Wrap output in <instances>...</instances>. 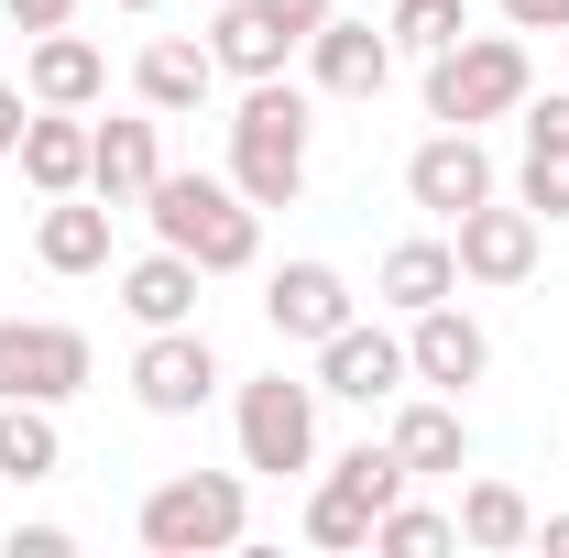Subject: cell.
<instances>
[{"instance_id": "cell-1", "label": "cell", "mask_w": 569, "mask_h": 558, "mask_svg": "<svg viewBox=\"0 0 569 558\" xmlns=\"http://www.w3.org/2000/svg\"><path fill=\"white\" fill-rule=\"evenodd\" d=\"M307 88L296 77H252L241 110H230V187L252 209H296L307 198Z\"/></svg>"}, {"instance_id": "cell-2", "label": "cell", "mask_w": 569, "mask_h": 558, "mask_svg": "<svg viewBox=\"0 0 569 558\" xmlns=\"http://www.w3.org/2000/svg\"><path fill=\"white\" fill-rule=\"evenodd\" d=\"M142 219H153V241H176L198 275H252V263H263V209H252L230 176H153Z\"/></svg>"}, {"instance_id": "cell-3", "label": "cell", "mask_w": 569, "mask_h": 558, "mask_svg": "<svg viewBox=\"0 0 569 558\" xmlns=\"http://www.w3.org/2000/svg\"><path fill=\"white\" fill-rule=\"evenodd\" d=\"M526 99H537V67H526V33L515 22L503 33H460V44L427 56V121H449V132L515 121Z\"/></svg>"}, {"instance_id": "cell-4", "label": "cell", "mask_w": 569, "mask_h": 558, "mask_svg": "<svg viewBox=\"0 0 569 558\" xmlns=\"http://www.w3.org/2000/svg\"><path fill=\"white\" fill-rule=\"evenodd\" d=\"M132 526H142L153 558H219V548L252 537V482H241V471H176V482L142 492Z\"/></svg>"}, {"instance_id": "cell-5", "label": "cell", "mask_w": 569, "mask_h": 558, "mask_svg": "<svg viewBox=\"0 0 569 558\" xmlns=\"http://www.w3.org/2000/svg\"><path fill=\"white\" fill-rule=\"evenodd\" d=\"M230 427H241V471H318V383H284V372H263V383H241L230 395Z\"/></svg>"}, {"instance_id": "cell-6", "label": "cell", "mask_w": 569, "mask_h": 558, "mask_svg": "<svg viewBox=\"0 0 569 558\" xmlns=\"http://www.w3.org/2000/svg\"><path fill=\"white\" fill-rule=\"evenodd\" d=\"M88 372H99L88 329H67V318H0V395L67 406V395H88Z\"/></svg>"}, {"instance_id": "cell-7", "label": "cell", "mask_w": 569, "mask_h": 558, "mask_svg": "<svg viewBox=\"0 0 569 558\" xmlns=\"http://www.w3.org/2000/svg\"><path fill=\"white\" fill-rule=\"evenodd\" d=\"M219 383V350H209V329L187 318V329H142V350H132V406L142 417H198Z\"/></svg>"}, {"instance_id": "cell-8", "label": "cell", "mask_w": 569, "mask_h": 558, "mask_svg": "<svg viewBox=\"0 0 569 558\" xmlns=\"http://www.w3.org/2000/svg\"><path fill=\"white\" fill-rule=\"evenodd\" d=\"M537 241H548V219L526 209H503V187L482 198V209H460L449 219V252H460V285H526L537 275Z\"/></svg>"}, {"instance_id": "cell-9", "label": "cell", "mask_w": 569, "mask_h": 558, "mask_svg": "<svg viewBox=\"0 0 569 558\" xmlns=\"http://www.w3.org/2000/svg\"><path fill=\"white\" fill-rule=\"evenodd\" d=\"M406 383H417V361H406L395 329H372V318H351V329L318 340V395H340V406H395Z\"/></svg>"}, {"instance_id": "cell-10", "label": "cell", "mask_w": 569, "mask_h": 558, "mask_svg": "<svg viewBox=\"0 0 569 558\" xmlns=\"http://www.w3.org/2000/svg\"><path fill=\"white\" fill-rule=\"evenodd\" d=\"M263 318H274V340H329V329H351L361 318V296H351V275L340 263H318V252H296V263H274L263 275Z\"/></svg>"}, {"instance_id": "cell-11", "label": "cell", "mask_w": 569, "mask_h": 558, "mask_svg": "<svg viewBox=\"0 0 569 558\" xmlns=\"http://www.w3.org/2000/svg\"><path fill=\"white\" fill-rule=\"evenodd\" d=\"M406 361H417L427 395H471V383L493 372V340H482V318H471L460 296H438V307L406 318Z\"/></svg>"}, {"instance_id": "cell-12", "label": "cell", "mask_w": 569, "mask_h": 558, "mask_svg": "<svg viewBox=\"0 0 569 558\" xmlns=\"http://www.w3.org/2000/svg\"><path fill=\"white\" fill-rule=\"evenodd\" d=\"M493 187H503V176H493V153H482V132H449V121H438V132H427L417 153H406V198H417L427 219L482 209Z\"/></svg>"}, {"instance_id": "cell-13", "label": "cell", "mask_w": 569, "mask_h": 558, "mask_svg": "<svg viewBox=\"0 0 569 558\" xmlns=\"http://www.w3.org/2000/svg\"><path fill=\"white\" fill-rule=\"evenodd\" d=\"M383 438H395V460H406L417 482H460V471H471V417H460V395H427V383H406Z\"/></svg>"}, {"instance_id": "cell-14", "label": "cell", "mask_w": 569, "mask_h": 558, "mask_svg": "<svg viewBox=\"0 0 569 558\" xmlns=\"http://www.w3.org/2000/svg\"><path fill=\"white\" fill-rule=\"evenodd\" d=\"M307 77H318L329 99H383V77H395V33H383V22H351V11H329V22L307 33Z\"/></svg>"}, {"instance_id": "cell-15", "label": "cell", "mask_w": 569, "mask_h": 558, "mask_svg": "<svg viewBox=\"0 0 569 558\" xmlns=\"http://www.w3.org/2000/svg\"><path fill=\"white\" fill-rule=\"evenodd\" d=\"M153 176H164L153 110H132V121H88V198H110V209H142V198H153Z\"/></svg>"}, {"instance_id": "cell-16", "label": "cell", "mask_w": 569, "mask_h": 558, "mask_svg": "<svg viewBox=\"0 0 569 558\" xmlns=\"http://www.w3.org/2000/svg\"><path fill=\"white\" fill-rule=\"evenodd\" d=\"M22 99H33V110H99V99H110V56H99L77 22H67V33H33Z\"/></svg>"}, {"instance_id": "cell-17", "label": "cell", "mask_w": 569, "mask_h": 558, "mask_svg": "<svg viewBox=\"0 0 569 558\" xmlns=\"http://www.w3.org/2000/svg\"><path fill=\"white\" fill-rule=\"evenodd\" d=\"M209 88H219V56H209V44H187V33H153V44L132 56V99L153 110V121L209 110Z\"/></svg>"}, {"instance_id": "cell-18", "label": "cell", "mask_w": 569, "mask_h": 558, "mask_svg": "<svg viewBox=\"0 0 569 558\" xmlns=\"http://www.w3.org/2000/svg\"><path fill=\"white\" fill-rule=\"evenodd\" d=\"M110 198H88V187H77V198H44V219H33V263H44V275H99V263H110Z\"/></svg>"}, {"instance_id": "cell-19", "label": "cell", "mask_w": 569, "mask_h": 558, "mask_svg": "<svg viewBox=\"0 0 569 558\" xmlns=\"http://www.w3.org/2000/svg\"><path fill=\"white\" fill-rule=\"evenodd\" d=\"M11 165H22L33 198H77V187H88V110H33Z\"/></svg>"}, {"instance_id": "cell-20", "label": "cell", "mask_w": 569, "mask_h": 558, "mask_svg": "<svg viewBox=\"0 0 569 558\" xmlns=\"http://www.w3.org/2000/svg\"><path fill=\"white\" fill-rule=\"evenodd\" d=\"M198 285L209 275H198L176 241H153L132 275H121V307H132V329H187V318H198Z\"/></svg>"}, {"instance_id": "cell-21", "label": "cell", "mask_w": 569, "mask_h": 558, "mask_svg": "<svg viewBox=\"0 0 569 558\" xmlns=\"http://www.w3.org/2000/svg\"><path fill=\"white\" fill-rule=\"evenodd\" d=\"M209 56H219V77H241V88H252V77H284L296 33H284L263 0H230V11L209 22Z\"/></svg>"}, {"instance_id": "cell-22", "label": "cell", "mask_w": 569, "mask_h": 558, "mask_svg": "<svg viewBox=\"0 0 569 558\" xmlns=\"http://www.w3.org/2000/svg\"><path fill=\"white\" fill-rule=\"evenodd\" d=\"M372 296H383L395 318H417V307H438V296H460V252L417 230V241H395V252L372 263Z\"/></svg>"}, {"instance_id": "cell-23", "label": "cell", "mask_w": 569, "mask_h": 558, "mask_svg": "<svg viewBox=\"0 0 569 558\" xmlns=\"http://www.w3.org/2000/svg\"><path fill=\"white\" fill-rule=\"evenodd\" d=\"M449 515H460V548H537V504H526V492L515 482H493V471H482V482H460V504H449Z\"/></svg>"}, {"instance_id": "cell-24", "label": "cell", "mask_w": 569, "mask_h": 558, "mask_svg": "<svg viewBox=\"0 0 569 558\" xmlns=\"http://www.w3.org/2000/svg\"><path fill=\"white\" fill-rule=\"evenodd\" d=\"M56 471H67V427H56V406L0 395V482H56Z\"/></svg>"}, {"instance_id": "cell-25", "label": "cell", "mask_w": 569, "mask_h": 558, "mask_svg": "<svg viewBox=\"0 0 569 558\" xmlns=\"http://www.w3.org/2000/svg\"><path fill=\"white\" fill-rule=\"evenodd\" d=\"M372 526H383V504H372V492H351L340 471L307 492V537H318V548H372Z\"/></svg>"}, {"instance_id": "cell-26", "label": "cell", "mask_w": 569, "mask_h": 558, "mask_svg": "<svg viewBox=\"0 0 569 558\" xmlns=\"http://www.w3.org/2000/svg\"><path fill=\"white\" fill-rule=\"evenodd\" d=\"M383 33H395V56H438V44H460V33H471V0H395V11H383Z\"/></svg>"}, {"instance_id": "cell-27", "label": "cell", "mask_w": 569, "mask_h": 558, "mask_svg": "<svg viewBox=\"0 0 569 558\" xmlns=\"http://www.w3.org/2000/svg\"><path fill=\"white\" fill-rule=\"evenodd\" d=\"M372 548H395V558L460 548V515H438V504H383V526H372Z\"/></svg>"}, {"instance_id": "cell-28", "label": "cell", "mask_w": 569, "mask_h": 558, "mask_svg": "<svg viewBox=\"0 0 569 558\" xmlns=\"http://www.w3.org/2000/svg\"><path fill=\"white\" fill-rule=\"evenodd\" d=\"M329 471H340L351 492H372V504H406V482H417V471L395 460V438H361V449H340Z\"/></svg>"}, {"instance_id": "cell-29", "label": "cell", "mask_w": 569, "mask_h": 558, "mask_svg": "<svg viewBox=\"0 0 569 558\" xmlns=\"http://www.w3.org/2000/svg\"><path fill=\"white\" fill-rule=\"evenodd\" d=\"M515 198H526L537 219H569V153H537V142H526V165H515Z\"/></svg>"}, {"instance_id": "cell-30", "label": "cell", "mask_w": 569, "mask_h": 558, "mask_svg": "<svg viewBox=\"0 0 569 558\" xmlns=\"http://www.w3.org/2000/svg\"><path fill=\"white\" fill-rule=\"evenodd\" d=\"M526 142H537V153H569V88L526 99Z\"/></svg>"}, {"instance_id": "cell-31", "label": "cell", "mask_w": 569, "mask_h": 558, "mask_svg": "<svg viewBox=\"0 0 569 558\" xmlns=\"http://www.w3.org/2000/svg\"><path fill=\"white\" fill-rule=\"evenodd\" d=\"M0 22H11V33H67L77 0H0Z\"/></svg>"}, {"instance_id": "cell-32", "label": "cell", "mask_w": 569, "mask_h": 558, "mask_svg": "<svg viewBox=\"0 0 569 558\" xmlns=\"http://www.w3.org/2000/svg\"><path fill=\"white\" fill-rule=\"evenodd\" d=\"M515 33H569V0H493Z\"/></svg>"}, {"instance_id": "cell-33", "label": "cell", "mask_w": 569, "mask_h": 558, "mask_svg": "<svg viewBox=\"0 0 569 558\" xmlns=\"http://www.w3.org/2000/svg\"><path fill=\"white\" fill-rule=\"evenodd\" d=\"M263 11H274L284 33H296V56H307V33H318V22H329V11H340V0H263Z\"/></svg>"}, {"instance_id": "cell-34", "label": "cell", "mask_w": 569, "mask_h": 558, "mask_svg": "<svg viewBox=\"0 0 569 558\" xmlns=\"http://www.w3.org/2000/svg\"><path fill=\"white\" fill-rule=\"evenodd\" d=\"M67 548H77L67 526H11V558H67Z\"/></svg>"}, {"instance_id": "cell-35", "label": "cell", "mask_w": 569, "mask_h": 558, "mask_svg": "<svg viewBox=\"0 0 569 558\" xmlns=\"http://www.w3.org/2000/svg\"><path fill=\"white\" fill-rule=\"evenodd\" d=\"M22 121H33V99H22V88H0V165L22 153Z\"/></svg>"}, {"instance_id": "cell-36", "label": "cell", "mask_w": 569, "mask_h": 558, "mask_svg": "<svg viewBox=\"0 0 569 558\" xmlns=\"http://www.w3.org/2000/svg\"><path fill=\"white\" fill-rule=\"evenodd\" d=\"M537 548H559V558H569V515H537Z\"/></svg>"}, {"instance_id": "cell-37", "label": "cell", "mask_w": 569, "mask_h": 558, "mask_svg": "<svg viewBox=\"0 0 569 558\" xmlns=\"http://www.w3.org/2000/svg\"><path fill=\"white\" fill-rule=\"evenodd\" d=\"M121 11H164V0H121Z\"/></svg>"}]
</instances>
